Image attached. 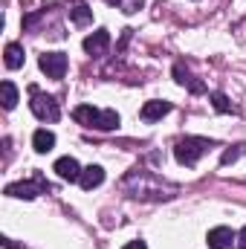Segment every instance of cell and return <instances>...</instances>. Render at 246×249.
<instances>
[{
    "instance_id": "1",
    "label": "cell",
    "mask_w": 246,
    "mask_h": 249,
    "mask_svg": "<svg viewBox=\"0 0 246 249\" xmlns=\"http://www.w3.org/2000/svg\"><path fill=\"white\" fill-rule=\"evenodd\" d=\"M124 183H136L133 197H145V200H159V197H174L177 186L162 183L159 177H154L151 171H130L124 177Z\"/></svg>"
},
{
    "instance_id": "2",
    "label": "cell",
    "mask_w": 246,
    "mask_h": 249,
    "mask_svg": "<svg viewBox=\"0 0 246 249\" xmlns=\"http://www.w3.org/2000/svg\"><path fill=\"white\" fill-rule=\"evenodd\" d=\"M72 119L84 127H96V130H116L119 127V113L116 110H99L93 105H78L72 110Z\"/></svg>"
},
{
    "instance_id": "3",
    "label": "cell",
    "mask_w": 246,
    "mask_h": 249,
    "mask_svg": "<svg viewBox=\"0 0 246 249\" xmlns=\"http://www.w3.org/2000/svg\"><path fill=\"white\" fill-rule=\"evenodd\" d=\"M214 142H209V139H200V136H185V139H180L177 145H174V157H177V162L180 165H197V160L211 148Z\"/></svg>"
},
{
    "instance_id": "4",
    "label": "cell",
    "mask_w": 246,
    "mask_h": 249,
    "mask_svg": "<svg viewBox=\"0 0 246 249\" xmlns=\"http://www.w3.org/2000/svg\"><path fill=\"white\" fill-rule=\"evenodd\" d=\"M29 93H32L29 110H32V113H35L41 122H58V116H61V107H58V102H55L53 96L41 93L38 87H29Z\"/></svg>"
},
{
    "instance_id": "5",
    "label": "cell",
    "mask_w": 246,
    "mask_h": 249,
    "mask_svg": "<svg viewBox=\"0 0 246 249\" xmlns=\"http://www.w3.org/2000/svg\"><path fill=\"white\" fill-rule=\"evenodd\" d=\"M47 191H50V183L41 174H35V180H29V183H9L6 186L9 197H23V200H32L38 194H47Z\"/></svg>"
},
{
    "instance_id": "6",
    "label": "cell",
    "mask_w": 246,
    "mask_h": 249,
    "mask_svg": "<svg viewBox=\"0 0 246 249\" xmlns=\"http://www.w3.org/2000/svg\"><path fill=\"white\" fill-rule=\"evenodd\" d=\"M38 67L47 72V78H64V72H67V55L64 53H44L38 58Z\"/></svg>"
},
{
    "instance_id": "7",
    "label": "cell",
    "mask_w": 246,
    "mask_h": 249,
    "mask_svg": "<svg viewBox=\"0 0 246 249\" xmlns=\"http://www.w3.org/2000/svg\"><path fill=\"white\" fill-rule=\"evenodd\" d=\"M107 47H110V32L107 29H96L93 35L84 38V53H90V55H105Z\"/></svg>"
},
{
    "instance_id": "8",
    "label": "cell",
    "mask_w": 246,
    "mask_h": 249,
    "mask_svg": "<svg viewBox=\"0 0 246 249\" xmlns=\"http://www.w3.org/2000/svg\"><path fill=\"white\" fill-rule=\"evenodd\" d=\"M81 171H84V168H81L72 157H61V160L55 162V174H58L61 180H70V183H78V180H81Z\"/></svg>"
},
{
    "instance_id": "9",
    "label": "cell",
    "mask_w": 246,
    "mask_h": 249,
    "mask_svg": "<svg viewBox=\"0 0 246 249\" xmlns=\"http://www.w3.org/2000/svg\"><path fill=\"white\" fill-rule=\"evenodd\" d=\"M238 238L232 235V229L229 226H214L211 232H209V249H232Z\"/></svg>"
},
{
    "instance_id": "10",
    "label": "cell",
    "mask_w": 246,
    "mask_h": 249,
    "mask_svg": "<svg viewBox=\"0 0 246 249\" xmlns=\"http://www.w3.org/2000/svg\"><path fill=\"white\" fill-rule=\"evenodd\" d=\"M165 113H171V105H168V102H159V99L145 102V105H142V110H139L142 122H157V119H162Z\"/></svg>"
},
{
    "instance_id": "11",
    "label": "cell",
    "mask_w": 246,
    "mask_h": 249,
    "mask_svg": "<svg viewBox=\"0 0 246 249\" xmlns=\"http://www.w3.org/2000/svg\"><path fill=\"white\" fill-rule=\"evenodd\" d=\"M78 183H81V188H84V191L99 188L102 183H105V168H102V165H90V168H84Z\"/></svg>"
},
{
    "instance_id": "12",
    "label": "cell",
    "mask_w": 246,
    "mask_h": 249,
    "mask_svg": "<svg viewBox=\"0 0 246 249\" xmlns=\"http://www.w3.org/2000/svg\"><path fill=\"white\" fill-rule=\"evenodd\" d=\"M174 78H177V84H180V87H188L191 93H203V90H206V84H203V81H197V78L185 70L183 64H174Z\"/></svg>"
},
{
    "instance_id": "13",
    "label": "cell",
    "mask_w": 246,
    "mask_h": 249,
    "mask_svg": "<svg viewBox=\"0 0 246 249\" xmlns=\"http://www.w3.org/2000/svg\"><path fill=\"white\" fill-rule=\"evenodd\" d=\"M32 148H35L38 154L53 151V148H55V133H53V130H47V127H38V130L32 133Z\"/></svg>"
},
{
    "instance_id": "14",
    "label": "cell",
    "mask_w": 246,
    "mask_h": 249,
    "mask_svg": "<svg viewBox=\"0 0 246 249\" xmlns=\"http://www.w3.org/2000/svg\"><path fill=\"white\" fill-rule=\"evenodd\" d=\"M70 20H72L75 26H87V23L93 20V9H90L84 0H75V3L70 6Z\"/></svg>"
},
{
    "instance_id": "15",
    "label": "cell",
    "mask_w": 246,
    "mask_h": 249,
    "mask_svg": "<svg viewBox=\"0 0 246 249\" xmlns=\"http://www.w3.org/2000/svg\"><path fill=\"white\" fill-rule=\"evenodd\" d=\"M3 61H6V67H9V70H18V67H23V47H20V44H6Z\"/></svg>"
},
{
    "instance_id": "16",
    "label": "cell",
    "mask_w": 246,
    "mask_h": 249,
    "mask_svg": "<svg viewBox=\"0 0 246 249\" xmlns=\"http://www.w3.org/2000/svg\"><path fill=\"white\" fill-rule=\"evenodd\" d=\"M0 93H3V107L12 110V107L18 105V87H15L12 81H3V84H0Z\"/></svg>"
},
{
    "instance_id": "17",
    "label": "cell",
    "mask_w": 246,
    "mask_h": 249,
    "mask_svg": "<svg viewBox=\"0 0 246 249\" xmlns=\"http://www.w3.org/2000/svg\"><path fill=\"white\" fill-rule=\"evenodd\" d=\"M211 105H214V110H220V113H235L232 102H229L223 93H211Z\"/></svg>"
},
{
    "instance_id": "18",
    "label": "cell",
    "mask_w": 246,
    "mask_h": 249,
    "mask_svg": "<svg viewBox=\"0 0 246 249\" xmlns=\"http://www.w3.org/2000/svg\"><path fill=\"white\" fill-rule=\"evenodd\" d=\"M244 151H246V145H235V148H229V151H223V157H220V162H223V165H232V162H235V160H238V157H241Z\"/></svg>"
},
{
    "instance_id": "19",
    "label": "cell",
    "mask_w": 246,
    "mask_h": 249,
    "mask_svg": "<svg viewBox=\"0 0 246 249\" xmlns=\"http://www.w3.org/2000/svg\"><path fill=\"white\" fill-rule=\"evenodd\" d=\"M122 249H148V247H145V241H130V244H124Z\"/></svg>"
},
{
    "instance_id": "20",
    "label": "cell",
    "mask_w": 246,
    "mask_h": 249,
    "mask_svg": "<svg viewBox=\"0 0 246 249\" xmlns=\"http://www.w3.org/2000/svg\"><path fill=\"white\" fill-rule=\"evenodd\" d=\"M238 249H246V226L238 232Z\"/></svg>"
},
{
    "instance_id": "21",
    "label": "cell",
    "mask_w": 246,
    "mask_h": 249,
    "mask_svg": "<svg viewBox=\"0 0 246 249\" xmlns=\"http://www.w3.org/2000/svg\"><path fill=\"white\" fill-rule=\"evenodd\" d=\"M105 3H110V6H119V3H122V0H105Z\"/></svg>"
}]
</instances>
